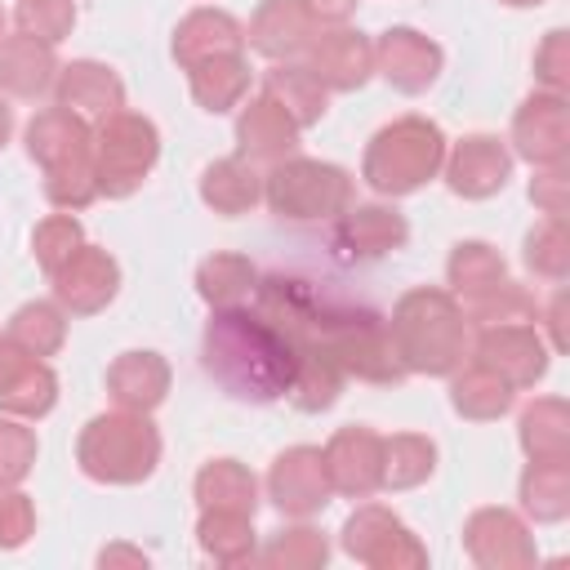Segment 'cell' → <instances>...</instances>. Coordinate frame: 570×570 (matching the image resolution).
I'll return each mask as SVG.
<instances>
[{
  "mask_svg": "<svg viewBox=\"0 0 570 570\" xmlns=\"http://www.w3.org/2000/svg\"><path fill=\"white\" fill-rule=\"evenodd\" d=\"M325 352L338 361V370L347 379H361V383H401L405 379V365L396 361V347H392V334H387V321L370 307L361 312L356 321H347L330 343Z\"/></svg>",
  "mask_w": 570,
  "mask_h": 570,
  "instance_id": "10",
  "label": "cell"
},
{
  "mask_svg": "<svg viewBox=\"0 0 570 570\" xmlns=\"http://www.w3.org/2000/svg\"><path fill=\"white\" fill-rule=\"evenodd\" d=\"M45 196H49V205H58L62 214H76V209L94 205V200H98V178H94L89 156L76 160V165L45 169Z\"/></svg>",
  "mask_w": 570,
  "mask_h": 570,
  "instance_id": "44",
  "label": "cell"
},
{
  "mask_svg": "<svg viewBox=\"0 0 570 570\" xmlns=\"http://www.w3.org/2000/svg\"><path fill=\"white\" fill-rule=\"evenodd\" d=\"M325 476L334 485V494L347 499H370L374 490H383V436L374 428H338L325 450Z\"/></svg>",
  "mask_w": 570,
  "mask_h": 570,
  "instance_id": "12",
  "label": "cell"
},
{
  "mask_svg": "<svg viewBox=\"0 0 570 570\" xmlns=\"http://www.w3.org/2000/svg\"><path fill=\"white\" fill-rule=\"evenodd\" d=\"M200 548L205 557L223 561V566H236V561H249L254 557V517L249 512H223V508H200Z\"/></svg>",
  "mask_w": 570,
  "mask_h": 570,
  "instance_id": "39",
  "label": "cell"
},
{
  "mask_svg": "<svg viewBox=\"0 0 570 570\" xmlns=\"http://www.w3.org/2000/svg\"><path fill=\"white\" fill-rule=\"evenodd\" d=\"M53 98H58V107H67V111H76L85 120H102V116L125 107V85L107 62L80 58V62L58 67Z\"/></svg>",
  "mask_w": 570,
  "mask_h": 570,
  "instance_id": "22",
  "label": "cell"
},
{
  "mask_svg": "<svg viewBox=\"0 0 570 570\" xmlns=\"http://www.w3.org/2000/svg\"><path fill=\"white\" fill-rule=\"evenodd\" d=\"M534 76L548 94H566V85H570V40H566L561 27L548 31L543 45L534 49Z\"/></svg>",
  "mask_w": 570,
  "mask_h": 570,
  "instance_id": "48",
  "label": "cell"
},
{
  "mask_svg": "<svg viewBox=\"0 0 570 570\" xmlns=\"http://www.w3.org/2000/svg\"><path fill=\"white\" fill-rule=\"evenodd\" d=\"M76 463L89 481L102 485H138L160 463V432L147 414L111 410L85 423L76 441Z\"/></svg>",
  "mask_w": 570,
  "mask_h": 570,
  "instance_id": "4",
  "label": "cell"
},
{
  "mask_svg": "<svg viewBox=\"0 0 570 570\" xmlns=\"http://www.w3.org/2000/svg\"><path fill=\"white\" fill-rule=\"evenodd\" d=\"M405 240H410V223L387 205H356V209H343L334 223V249L347 263L396 254Z\"/></svg>",
  "mask_w": 570,
  "mask_h": 570,
  "instance_id": "21",
  "label": "cell"
},
{
  "mask_svg": "<svg viewBox=\"0 0 570 570\" xmlns=\"http://www.w3.org/2000/svg\"><path fill=\"white\" fill-rule=\"evenodd\" d=\"M58 401V374L40 361L0 338V410L13 419H45Z\"/></svg>",
  "mask_w": 570,
  "mask_h": 570,
  "instance_id": "20",
  "label": "cell"
},
{
  "mask_svg": "<svg viewBox=\"0 0 570 570\" xmlns=\"http://www.w3.org/2000/svg\"><path fill=\"white\" fill-rule=\"evenodd\" d=\"M254 312H263L294 347H325L347 321H356L370 307L330 285L272 272L254 285Z\"/></svg>",
  "mask_w": 570,
  "mask_h": 570,
  "instance_id": "3",
  "label": "cell"
},
{
  "mask_svg": "<svg viewBox=\"0 0 570 570\" xmlns=\"http://www.w3.org/2000/svg\"><path fill=\"white\" fill-rule=\"evenodd\" d=\"M445 276H450V294L463 303V298L485 294L490 285H499L508 276V267H503V258H499L494 245H485V240H459L454 254H450V263H445Z\"/></svg>",
  "mask_w": 570,
  "mask_h": 570,
  "instance_id": "40",
  "label": "cell"
},
{
  "mask_svg": "<svg viewBox=\"0 0 570 570\" xmlns=\"http://www.w3.org/2000/svg\"><path fill=\"white\" fill-rule=\"evenodd\" d=\"M9 134H13V107H9V98L0 94V147L9 142Z\"/></svg>",
  "mask_w": 570,
  "mask_h": 570,
  "instance_id": "54",
  "label": "cell"
},
{
  "mask_svg": "<svg viewBox=\"0 0 570 570\" xmlns=\"http://www.w3.org/2000/svg\"><path fill=\"white\" fill-rule=\"evenodd\" d=\"M525 267L539 281L561 285L570 276V236H566V218H543L530 236H525Z\"/></svg>",
  "mask_w": 570,
  "mask_h": 570,
  "instance_id": "42",
  "label": "cell"
},
{
  "mask_svg": "<svg viewBox=\"0 0 570 570\" xmlns=\"http://www.w3.org/2000/svg\"><path fill=\"white\" fill-rule=\"evenodd\" d=\"M334 485L325 476V459L316 445H294L285 454H276L272 472H267V499L285 512V517H312L330 503Z\"/></svg>",
  "mask_w": 570,
  "mask_h": 570,
  "instance_id": "17",
  "label": "cell"
},
{
  "mask_svg": "<svg viewBox=\"0 0 570 570\" xmlns=\"http://www.w3.org/2000/svg\"><path fill=\"white\" fill-rule=\"evenodd\" d=\"M512 151L530 165H566L570 151V107L566 94H530L512 116Z\"/></svg>",
  "mask_w": 570,
  "mask_h": 570,
  "instance_id": "11",
  "label": "cell"
},
{
  "mask_svg": "<svg viewBox=\"0 0 570 570\" xmlns=\"http://www.w3.org/2000/svg\"><path fill=\"white\" fill-rule=\"evenodd\" d=\"M445 165V134L428 116H401L383 125L361 160V178L379 196H410Z\"/></svg>",
  "mask_w": 570,
  "mask_h": 570,
  "instance_id": "5",
  "label": "cell"
},
{
  "mask_svg": "<svg viewBox=\"0 0 570 570\" xmlns=\"http://www.w3.org/2000/svg\"><path fill=\"white\" fill-rule=\"evenodd\" d=\"M200 200L223 214V218H236L245 209H254L263 200V178L254 174V165L245 156H227V160H214L205 174H200Z\"/></svg>",
  "mask_w": 570,
  "mask_h": 570,
  "instance_id": "29",
  "label": "cell"
},
{
  "mask_svg": "<svg viewBox=\"0 0 570 570\" xmlns=\"http://www.w3.org/2000/svg\"><path fill=\"white\" fill-rule=\"evenodd\" d=\"M548 338L539 334L534 321H508V325H481L472 343V361L494 370L512 392L534 387L548 374Z\"/></svg>",
  "mask_w": 570,
  "mask_h": 570,
  "instance_id": "8",
  "label": "cell"
},
{
  "mask_svg": "<svg viewBox=\"0 0 570 570\" xmlns=\"http://www.w3.org/2000/svg\"><path fill=\"white\" fill-rule=\"evenodd\" d=\"M463 548L485 570H521L534 566V539L525 521L508 508H476L463 525Z\"/></svg>",
  "mask_w": 570,
  "mask_h": 570,
  "instance_id": "14",
  "label": "cell"
},
{
  "mask_svg": "<svg viewBox=\"0 0 570 570\" xmlns=\"http://www.w3.org/2000/svg\"><path fill=\"white\" fill-rule=\"evenodd\" d=\"M436 472V445L419 432L383 436V490H414Z\"/></svg>",
  "mask_w": 570,
  "mask_h": 570,
  "instance_id": "38",
  "label": "cell"
},
{
  "mask_svg": "<svg viewBox=\"0 0 570 570\" xmlns=\"http://www.w3.org/2000/svg\"><path fill=\"white\" fill-rule=\"evenodd\" d=\"M80 245H85V232H80V223H76L71 214H49V218L36 227V236H31V254H36V263L45 267V276H53Z\"/></svg>",
  "mask_w": 570,
  "mask_h": 570,
  "instance_id": "45",
  "label": "cell"
},
{
  "mask_svg": "<svg viewBox=\"0 0 570 570\" xmlns=\"http://www.w3.org/2000/svg\"><path fill=\"white\" fill-rule=\"evenodd\" d=\"M76 27V4L71 0H22L18 4V31L45 40V45H58L67 40Z\"/></svg>",
  "mask_w": 570,
  "mask_h": 570,
  "instance_id": "47",
  "label": "cell"
},
{
  "mask_svg": "<svg viewBox=\"0 0 570 570\" xmlns=\"http://www.w3.org/2000/svg\"><path fill=\"white\" fill-rule=\"evenodd\" d=\"M254 285H258V272L240 254H209L196 267V289L214 312L218 307H240L245 298H254Z\"/></svg>",
  "mask_w": 570,
  "mask_h": 570,
  "instance_id": "36",
  "label": "cell"
},
{
  "mask_svg": "<svg viewBox=\"0 0 570 570\" xmlns=\"http://www.w3.org/2000/svg\"><path fill=\"white\" fill-rule=\"evenodd\" d=\"M450 405L463 419H472V423H490V419H499V414L512 410V387L494 370H485L481 361H472V365H459L450 374Z\"/></svg>",
  "mask_w": 570,
  "mask_h": 570,
  "instance_id": "31",
  "label": "cell"
},
{
  "mask_svg": "<svg viewBox=\"0 0 570 570\" xmlns=\"http://www.w3.org/2000/svg\"><path fill=\"white\" fill-rule=\"evenodd\" d=\"M459 307H463V316H468V330H481V325H508V321H539V303H534V294H530L525 285L508 281V276H503L499 285H490L485 294L463 298Z\"/></svg>",
  "mask_w": 570,
  "mask_h": 570,
  "instance_id": "41",
  "label": "cell"
},
{
  "mask_svg": "<svg viewBox=\"0 0 570 570\" xmlns=\"http://www.w3.org/2000/svg\"><path fill=\"white\" fill-rule=\"evenodd\" d=\"M352 191L356 187L347 169L330 160H307V156H285L263 178V200L272 205V214L289 223L338 218L343 209H352Z\"/></svg>",
  "mask_w": 570,
  "mask_h": 570,
  "instance_id": "7",
  "label": "cell"
},
{
  "mask_svg": "<svg viewBox=\"0 0 570 570\" xmlns=\"http://www.w3.org/2000/svg\"><path fill=\"white\" fill-rule=\"evenodd\" d=\"M445 183L454 196L463 200H485L494 191L508 187L512 178V151L494 138V134H468L454 142V151H445Z\"/></svg>",
  "mask_w": 570,
  "mask_h": 570,
  "instance_id": "16",
  "label": "cell"
},
{
  "mask_svg": "<svg viewBox=\"0 0 570 570\" xmlns=\"http://www.w3.org/2000/svg\"><path fill=\"white\" fill-rule=\"evenodd\" d=\"M58 80V58H53V45L27 36V31H13V36H0V94L9 98H40L49 94Z\"/></svg>",
  "mask_w": 570,
  "mask_h": 570,
  "instance_id": "24",
  "label": "cell"
},
{
  "mask_svg": "<svg viewBox=\"0 0 570 570\" xmlns=\"http://www.w3.org/2000/svg\"><path fill=\"white\" fill-rule=\"evenodd\" d=\"M530 200L548 218H566V165H543V174L530 183Z\"/></svg>",
  "mask_w": 570,
  "mask_h": 570,
  "instance_id": "50",
  "label": "cell"
},
{
  "mask_svg": "<svg viewBox=\"0 0 570 570\" xmlns=\"http://www.w3.org/2000/svg\"><path fill=\"white\" fill-rule=\"evenodd\" d=\"M503 4H512V9H530V4H543V0H503Z\"/></svg>",
  "mask_w": 570,
  "mask_h": 570,
  "instance_id": "55",
  "label": "cell"
},
{
  "mask_svg": "<svg viewBox=\"0 0 570 570\" xmlns=\"http://www.w3.org/2000/svg\"><path fill=\"white\" fill-rule=\"evenodd\" d=\"M169 392V365L160 352H120L107 365V396L116 410L151 414Z\"/></svg>",
  "mask_w": 570,
  "mask_h": 570,
  "instance_id": "25",
  "label": "cell"
},
{
  "mask_svg": "<svg viewBox=\"0 0 570 570\" xmlns=\"http://www.w3.org/2000/svg\"><path fill=\"white\" fill-rule=\"evenodd\" d=\"M521 450L525 459H570V405L561 396H539L521 410Z\"/></svg>",
  "mask_w": 570,
  "mask_h": 570,
  "instance_id": "32",
  "label": "cell"
},
{
  "mask_svg": "<svg viewBox=\"0 0 570 570\" xmlns=\"http://www.w3.org/2000/svg\"><path fill=\"white\" fill-rule=\"evenodd\" d=\"M111 561H134V566H147V557H142V552H134V548H107V552L98 557V566H111Z\"/></svg>",
  "mask_w": 570,
  "mask_h": 570,
  "instance_id": "53",
  "label": "cell"
},
{
  "mask_svg": "<svg viewBox=\"0 0 570 570\" xmlns=\"http://www.w3.org/2000/svg\"><path fill=\"white\" fill-rule=\"evenodd\" d=\"M89 120L67 111V107H45L31 116L27 125V156L40 169H58V165H76L89 156Z\"/></svg>",
  "mask_w": 570,
  "mask_h": 570,
  "instance_id": "26",
  "label": "cell"
},
{
  "mask_svg": "<svg viewBox=\"0 0 570 570\" xmlns=\"http://www.w3.org/2000/svg\"><path fill=\"white\" fill-rule=\"evenodd\" d=\"M240 49H245V27L223 9H191L174 31V58L183 71L205 58L240 53Z\"/></svg>",
  "mask_w": 570,
  "mask_h": 570,
  "instance_id": "27",
  "label": "cell"
},
{
  "mask_svg": "<svg viewBox=\"0 0 570 570\" xmlns=\"http://www.w3.org/2000/svg\"><path fill=\"white\" fill-rule=\"evenodd\" d=\"M205 374L236 401L267 405L289 392L298 347L263 316L240 307H218L205 325Z\"/></svg>",
  "mask_w": 570,
  "mask_h": 570,
  "instance_id": "1",
  "label": "cell"
},
{
  "mask_svg": "<svg viewBox=\"0 0 570 570\" xmlns=\"http://www.w3.org/2000/svg\"><path fill=\"white\" fill-rule=\"evenodd\" d=\"M343 548L347 557H356L361 566L374 570H401V566H428L423 543L401 525L396 512L379 508V503H361L347 525H343Z\"/></svg>",
  "mask_w": 570,
  "mask_h": 570,
  "instance_id": "9",
  "label": "cell"
},
{
  "mask_svg": "<svg viewBox=\"0 0 570 570\" xmlns=\"http://www.w3.org/2000/svg\"><path fill=\"white\" fill-rule=\"evenodd\" d=\"M303 67L330 94H352L374 76V45L352 27H330V31L312 36V45L303 53Z\"/></svg>",
  "mask_w": 570,
  "mask_h": 570,
  "instance_id": "15",
  "label": "cell"
},
{
  "mask_svg": "<svg viewBox=\"0 0 570 570\" xmlns=\"http://www.w3.org/2000/svg\"><path fill=\"white\" fill-rule=\"evenodd\" d=\"M356 4H361V0H307L312 18H316L321 27H325V22H330V27H343V22L356 13Z\"/></svg>",
  "mask_w": 570,
  "mask_h": 570,
  "instance_id": "51",
  "label": "cell"
},
{
  "mask_svg": "<svg viewBox=\"0 0 570 570\" xmlns=\"http://www.w3.org/2000/svg\"><path fill=\"white\" fill-rule=\"evenodd\" d=\"M196 503L200 508H223V512H249L258 508V481L245 463L236 459H214L196 472Z\"/></svg>",
  "mask_w": 570,
  "mask_h": 570,
  "instance_id": "34",
  "label": "cell"
},
{
  "mask_svg": "<svg viewBox=\"0 0 570 570\" xmlns=\"http://www.w3.org/2000/svg\"><path fill=\"white\" fill-rule=\"evenodd\" d=\"M36 534V508L18 490H0V548H22Z\"/></svg>",
  "mask_w": 570,
  "mask_h": 570,
  "instance_id": "49",
  "label": "cell"
},
{
  "mask_svg": "<svg viewBox=\"0 0 570 570\" xmlns=\"http://www.w3.org/2000/svg\"><path fill=\"white\" fill-rule=\"evenodd\" d=\"M343 370L338 361L325 352V347H298V361H294V379H289V401L303 410V414H321L338 401L343 392Z\"/></svg>",
  "mask_w": 570,
  "mask_h": 570,
  "instance_id": "33",
  "label": "cell"
},
{
  "mask_svg": "<svg viewBox=\"0 0 570 570\" xmlns=\"http://www.w3.org/2000/svg\"><path fill=\"white\" fill-rule=\"evenodd\" d=\"M316 31H321V22L312 18L307 0H263L249 18L245 45L272 62H294L307 53Z\"/></svg>",
  "mask_w": 570,
  "mask_h": 570,
  "instance_id": "18",
  "label": "cell"
},
{
  "mask_svg": "<svg viewBox=\"0 0 570 570\" xmlns=\"http://www.w3.org/2000/svg\"><path fill=\"white\" fill-rule=\"evenodd\" d=\"M0 31H4V9H0Z\"/></svg>",
  "mask_w": 570,
  "mask_h": 570,
  "instance_id": "56",
  "label": "cell"
},
{
  "mask_svg": "<svg viewBox=\"0 0 570 570\" xmlns=\"http://www.w3.org/2000/svg\"><path fill=\"white\" fill-rule=\"evenodd\" d=\"M4 338L13 343V347H22L27 356H53L62 343H67V312L58 307V303H45V298H36V303H22L13 316H9V330H4Z\"/></svg>",
  "mask_w": 570,
  "mask_h": 570,
  "instance_id": "37",
  "label": "cell"
},
{
  "mask_svg": "<svg viewBox=\"0 0 570 570\" xmlns=\"http://www.w3.org/2000/svg\"><path fill=\"white\" fill-rule=\"evenodd\" d=\"M330 548H325V534L312 530V525H294V530H281L263 552L258 561L267 566H289V570H312V566H325Z\"/></svg>",
  "mask_w": 570,
  "mask_h": 570,
  "instance_id": "43",
  "label": "cell"
},
{
  "mask_svg": "<svg viewBox=\"0 0 570 570\" xmlns=\"http://www.w3.org/2000/svg\"><path fill=\"white\" fill-rule=\"evenodd\" d=\"M263 94L285 107V116L298 125V129H312L321 116H325V102H330V89L303 67V62H276L267 76H263Z\"/></svg>",
  "mask_w": 570,
  "mask_h": 570,
  "instance_id": "28",
  "label": "cell"
},
{
  "mask_svg": "<svg viewBox=\"0 0 570 570\" xmlns=\"http://www.w3.org/2000/svg\"><path fill=\"white\" fill-rule=\"evenodd\" d=\"M521 508L552 525L570 512V459H530L521 472Z\"/></svg>",
  "mask_w": 570,
  "mask_h": 570,
  "instance_id": "35",
  "label": "cell"
},
{
  "mask_svg": "<svg viewBox=\"0 0 570 570\" xmlns=\"http://www.w3.org/2000/svg\"><path fill=\"white\" fill-rule=\"evenodd\" d=\"M561 316H566V294H557V298H552V307H548V347H552V352H561V347H566Z\"/></svg>",
  "mask_w": 570,
  "mask_h": 570,
  "instance_id": "52",
  "label": "cell"
},
{
  "mask_svg": "<svg viewBox=\"0 0 570 570\" xmlns=\"http://www.w3.org/2000/svg\"><path fill=\"white\" fill-rule=\"evenodd\" d=\"M49 281H53V303H58L62 312H71V316H94V312H102V307L116 298V289H120V267H116V258H111L107 249L80 245Z\"/></svg>",
  "mask_w": 570,
  "mask_h": 570,
  "instance_id": "13",
  "label": "cell"
},
{
  "mask_svg": "<svg viewBox=\"0 0 570 570\" xmlns=\"http://www.w3.org/2000/svg\"><path fill=\"white\" fill-rule=\"evenodd\" d=\"M374 71L401 94H423L441 76V45L414 27H392L374 45Z\"/></svg>",
  "mask_w": 570,
  "mask_h": 570,
  "instance_id": "19",
  "label": "cell"
},
{
  "mask_svg": "<svg viewBox=\"0 0 570 570\" xmlns=\"http://www.w3.org/2000/svg\"><path fill=\"white\" fill-rule=\"evenodd\" d=\"M160 156V134L147 116L138 111H111L94 125L89 134V165L98 178V196L107 200H125L142 187V178L151 174Z\"/></svg>",
  "mask_w": 570,
  "mask_h": 570,
  "instance_id": "6",
  "label": "cell"
},
{
  "mask_svg": "<svg viewBox=\"0 0 570 570\" xmlns=\"http://www.w3.org/2000/svg\"><path fill=\"white\" fill-rule=\"evenodd\" d=\"M298 125L285 116V107H276L267 94L249 98L240 120H236V156H245L249 165H276L285 156H294L298 147Z\"/></svg>",
  "mask_w": 570,
  "mask_h": 570,
  "instance_id": "23",
  "label": "cell"
},
{
  "mask_svg": "<svg viewBox=\"0 0 570 570\" xmlns=\"http://www.w3.org/2000/svg\"><path fill=\"white\" fill-rule=\"evenodd\" d=\"M387 334L405 374H454L472 347L459 298L450 289H428V285L396 298Z\"/></svg>",
  "mask_w": 570,
  "mask_h": 570,
  "instance_id": "2",
  "label": "cell"
},
{
  "mask_svg": "<svg viewBox=\"0 0 570 570\" xmlns=\"http://www.w3.org/2000/svg\"><path fill=\"white\" fill-rule=\"evenodd\" d=\"M36 432L27 428V419H0V490H18L36 463Z\"/></svg>",
  "mask_w": 570,
  "mask_h": 570,
  "instance_id": "46",
  "label": "cell"
},
{
  "mask_svg": "<svg viewBox=\"0 0 570 570\" xmlns=\"http://www.w3.org/2000/svg\"><path fill=\"white\" fill-rule=\"evenodd\" d=\"M187 80H191V98L205 107V111H232L245 89H249V62H245V49L240 53H218V58H205L196 67H187Z\"/></svg>",
  "mask_w": 570,
  "mask_h": 570,
  "instance_id": "30",
  "label": "cell"
}]
</instances>
